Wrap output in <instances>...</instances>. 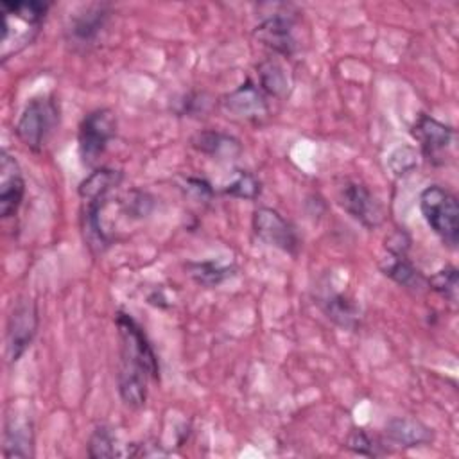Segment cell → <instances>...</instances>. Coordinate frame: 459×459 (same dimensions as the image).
I'll list each match as a JSON object with an SVG mask.
<instances>
[{
    "label": "cell",
    "mask_w": 459,
    "mask_h": 459,
    "mask_svg": "<svg viewBox=\"0 0 459 459\" xmlns=\"http://www.w3.org/2000/svg\"><path fill=\"white\" fill-rule=\"evenodd\" d=\"M117 133V117L111 109L100 108L88 113L79 126V154L84 165H93Z\"/></svg>",
    "instance_id": "5b68a950"
},
{
    "label": "cell",
    "mask_w": 459,
    "mask_h": 459,
    "mask_svg": "<svg viewBox=\"0 0 459 459\" xmlns=\"http://www.w3.org/2000/svg\"><path fill=\"white\" fill-rule=\"evenodd\" d=\"M230 145H235V142L219 133H203L199 134V142H195V147L210 154H219L221 149H230Z\"/></svg>",
    "instance_id": "484cf974"
},
{
    "label": "cell",
    "mask_w": 459,
    "mask_h": 459,
    "mask_svg": "<svg viewBox=\"0 0 459 459\" xmlns=\"http://www.w3.org/2000/svg\"><path fill=\"white\" fill-rule=\"evenodd\" d=\"M25 195V181L14 156L7 151L0 154V215L13 217Z\"/></svg>",
    "instance_id": "30bf717a"
},
{
    "label": "cell",
    "mask_w": 459,
    "mask_h": 459,
    "mask_svg": "<svg viewBox=\"0 0 459 459\" xmlns=\"http://www.w3.org/2000/svg\"><path fill=\"white\" fill-rule=\"evenodd\" d=\"M380 269L385 276H389L391 280H394L396 283L407 287V289H414L420 290L425 285V278L420 274V271H416L412 267V264L407 260V255H393L389 253L382 264Z\"/></svg>",
    "instance_id": "e0dca14e"
},
{
    "label": "cell",
    "mask_w": 459,
    "mask_h": 459,
    "mask_svg": "<svg viewBox=\"0 0 459 459\" xmlns=\"http://www.w3.org/2000/svg\"><path fill=\"white\" fill-rule=\"evenodd\" d=\"M420 210L430 230L448 247H455L459 240V204L446 188L432 185L420 194Z\"/></svg>",
    "instance_id": "3957f363"
},
{
    "label": "cell",
    "mask_w": 459,
    "mask_h": 459,
    "mask_svg": "<svg viewBox=\"0 0 459 459\" xmlns=\"http://www.w3.org/2000/svg\"><path fill=\"white\" fill-rule=\"evenodd\" d=\"M429 285L436 292L445 296L446 299L455 301V298H457V271L454 267L441 269L429 278Z\"/></svg>",
    "instance_id": "44dd1931"
},
{
    "label": "cell",
    "mask_w": 459,
    "mask_h": 459,
    "mask_svg": "<svg viewBox=\"0 0 459 459\" xmlns=\"http://www.w3.org/2000/svg\"><path fill=\"white\" fill-rule=\"evenodd\" d=\"M253 34L262 45L274 50L276 54L290 56L296 48L294 25L290 18H285L281 14H274L264 20L260 25H256Z\"/></svg>",
    "instance_id": "7c38bea8"
},
{
    "label": "cell",
    "mask_w": 459,
    "mask_h": 459,
    "mask_svg": "<svg viewBox=\"0 0 459 459\" xmlns=\"http://www.w3.org/2000/svg\"><path fill=\"white\" fill-rule=\"evenodd\" d=\"M339 203L355 221L366 228H377L384 219L380 203L373 197L368 186L359 181H348L342 185L339 192Z\"/></svg>",
    "instance_id": "9c48e42d"
},
{
    "label": "cell",
    "mask_w": 459,
    "mask_h": 459,
    "mask_svg": "<svg viewBox=\"0 0 459 459\" xmlns=\"http://www.w3.org/2000/svg\"><path fill=\"white\" fill-rule=\"evenodd\" d=\"M122 181V174L113 169H97L79 183V195L84 203L108 199V194Z\"/></svg>",
    "instance_id": "2e32d148"
},
{
    "label": "cell",
    "mask_w": 459,
    "mask_h": 459,
    "mask_svg": "<svg viewBox=\"0 0 459 459\" xmlns=\"http://www.w3.org/2000/svg\"><path fill=\"white\" fill-rule=\"evenodd\" d=\"M258 75H260V84L265 91H269L271 95L281 97L287 93L289 90V77L285 68L274 61V59H267L258 66Z\"/></svg>",
    "instance_id": "ffe728a7"
},
{
    "label": "cell",
    "mask_w": 459,
    "mask_h": 459,
    "mask_svg": "<svg viewBox=\"0 0 459 459\" xmlns=\"http://www.w3.org/2000/svg\"><path fill=\"white\" fill-rule=\"evenodd\" d=\"M186 271L190 278L204 287H215L233 276L235 265L224 264L221 260H204V262H188Z\"/></svg>",
    "instance_id": "ac0fdd59"
},
{
    "label": "cell",
    "mask_w": 459,
    "mask_h": 459,
    "mask_svg": "<svg viewBox=\"0 0 459 459\" xmlns=\"http://www.w3.org/2000/svg\"><path fill=\"white\" fill-rule=\"evenodd\" d=\"M4 429V457H32L34 434L30 420L14 416L13 409V412H9L5 418Z\"/></svg>",
    "instance_id": "4fadbf2b"
},
{
    "label": "cell",
    "mask_w": 459,
    "mask_h": 459,
    "mask_svg": "<svg viewBox=\"0 0 459 459\" xmlns=\"http://www.w3.org/2000/svg\"><path fill=\"white\" fill-rule=\"evenodd\" d=\"M57 122H59V108L56 100L48 95H41V97L30 99L25 104L14 131L25 147L32 151H39L45 145L50 133L54 131V127L57 126Z\"/></svg>",
    "instance_id": "277c9868"
},
{
    "label": "cell",
    "mask_w": 459,
    "mask_h": 459,
    "mask_svg": "<svg viewBox=\"0 0 459 459\" xmlns=\"http://www.w3.org/2000/svg\"><path fill=\"white\" fill-rule=\"evenodd\" d=\"M50 4L47 2H2V41L0 59L20 54L41 30Z\"/></svg>",
    "instance_id": "7a4b0ae2"
},
{
    "label": "cell",
    "mask_w": 459,
    "mask_h": 459,
    "mask_svg": "<svg viewBox=\"0 0 459 459\" xmlns=\"http://www.w3.org/2000/svg\"><path fill=\"white\" fill-rule=\"evenodd\" d=\"M412 136L420 143L421 154L434 165H443L448 152L454 147V129L445 126L443 122L429 117L420 115L411 129Z\"/></svg>",
    "instance_id": "8992f818"
},
{
    "label": "cell",
    "mask_w": 459,
    "mask_h": 459,
    "mask_svg": "<svg viewBox=\"0 0 459 459\" xmlns=\"http://www.w3.org/2000/svg\"><path fill=\"white\" fill-rule=\"evenodd\" d=\"M115 452V439L108 427H97L88 443V455L90 457H113Z\"/></svg>",
    "instance_id": "7402d4cb"
},
{
    "label": "cell",
    "mask_w": 459,
    "mask_h": 459,
    "mask_svg": "<svg viewBox=\"0 0 459 459\" xmlns=\"http://www.w3.org/2000/svg\"><path fill=\"white\" fill-rule=\"evenodd\" d=\"M106 16H108V11H106L104 4L88 5L82 13L75 14L72 18V23L68 29L72 34V39L81 45L93 41L97 38L99 30L102 29Z\"/></svg>",
    "instance_id": "9a60e30c"
},
{
    "label": "cell",
    "mask_w": 459,
    "mask_h": 459,
    "mask_svg": "<svg viewBox=\"0 0 459 459\" xmlns=\"http://www.w3.org/2000/svg\"><path fill=\"white\" fill-rule=\"evenodd\" d=\"M346 446L350 450H353L355 454H360V455H377V445L373 443V439L362 430V429H355L350 436H348V441H346Z\"/></svg>",
    "instance_id": "d4e9b609"
},
{
    "label": "cell",
    "mask_w": 459,
    "mask_h": 459,
    "mask_svg": "<svg viewBox=\"0 0 459 459\" xmlns=\"http://www.w3.org/2000/svg\"><path fill=\"white\" fill-rule=\"evenodd\" d=\"M255 235L267 246L278 247L289 255L298 249V235L294 228L273 208H258L253 213Z\"/></svg>",
    "instance_id": "ba28073f"
},
{
    "label": "cell",
    "mask_w": 459,
    "mask_h": 459,
    "mask_svg": "<svg viewBox=\"0 0 459 459\" xmlns=\"http://www.w3.org/2000/svg\"><path fill=\"white\" fill-rule=\"evenodd\" d=\"M115 323L120 339L118 393L126 405L138 409L147 398V380L160 378L158 359L145 332L129 314L117 312Z\"/></svg>",
    "instance_id": "6da1fadb"
},
{
    "label": "cell",
    "mask_w": 459,
    "mask_h": 459,
    "mask_svg": "<svg viewBox=\"0 0 459 459\" xmlns=\"http://www.w3.org/2000/svg\"><path fill=\"white\" fill-rule=\"evenodd\" d=\"M224 192L230 195H235V197H242V199H255L260 194V183L249 172L240 170L237 174V178L224 188Z\"/></svg>",
    "instance_id": "603a6c76"
},
{
    "label": "cell",
    "mask_w": 459,
    "mask_h": 459,
    "mask_svg": "<svg viewBox=\"0 0 459 459\" xmlns=\"http://www.w3.org/2000/svg\"><path fill=\"white\" fill-rule=\"evenodd\" d=\"M222 108L231 117L246 118V120H256L267 115V102L262 91L251 81L230 91L222 99Z\"/></svg>",
    "instance_id": "8fae6325"
},
{
    "label": "cell",
    "mask_w": 459,
    "mask_h": 459,
    "mask_svg": "<svg viewBox=\"0 0 459 459\" xmlns=\"http://www.w3.org/2000/svg\"><path fill=\"white\" fill-rule=\"evenodd\" d=\"M38 328V310L32 299H20L13 307L7 321V339L5 350L11 362L18 360L22 353L30 346V341Z\"/></svg>",
    "instance_id": "52a82bcc"
},
{
    "label": "cell",
    "mask_w": 459,
    "mask_h": 459,
    "mask_svg": "<svg viewBox=\"0 0 459 459\" xmlns=\"http://www.w3.org/2000/svg\"><path fill=\"white\" fill-rule=\"evenodd\" d=\"M323 310L339 326L355 328L357 323H359L357 307L348 298H344L342 294H335V296H330L328 299H325L323 301Z\"/></svg>",
    "instance_id": "d6986e66"
},
{
    "label": "cell",
    "mask_w": 459,
    "mask_h": 459,
    "mask_svg": "<svg viewBox=\"0 0 459 459\" xmlns=\"http://www.w3.org/2000/svg\"><path fill=\"white\" fill-rule=\"evenodd\" d=\"M387 165L393 170L394 176H403L409 174L414 167H416V151L409 145H402L396 147L389 158H387Z\"/></svg>",
    "instance_id": "cb8c5ba5"
},
{
    "label": "cell",
    "mask_w": 459,
    "mask_h": 459,
    "mask_svg": "<svg viewBox=\"0 0 459 459\" xmlns=\"http://www.w3.org/2000/svg\"><path fill=\"white\" fill-rule=\"evenodd\" d=\"M385 436L389 441L403 448L421 446L432 441V430L418 420L394 418L385 425Z\"/></svg>",
    "instance_id": "5bb4252c"
}]
</instances>
